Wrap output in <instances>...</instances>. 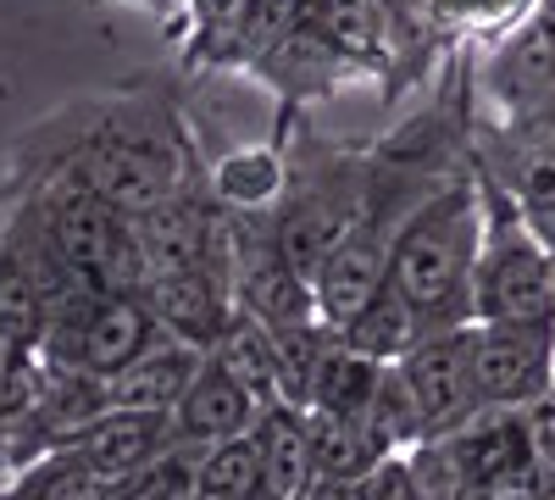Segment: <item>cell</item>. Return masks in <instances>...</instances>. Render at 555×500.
Segmentation results:
<instances>
[{
    "label": "cell",
    "mask_w": 555,
    "mask_h": 500,
    "mask_svg": "<svg viewBox=\"0 0 555 500\" xmlns=\"http://www.w3.org/2000/svg\"><path fill=\"white\" fill-rule=\"evenodd\" d=\"M217 368L234 373L261 406L267 400H289V379H284V361H278V339L267 323H256L250 311H234V323L222 329V339L206 350Z\"/></svg>",
    "instance_id": "9a60e30c"
},
{
    "label": "cell",
    "mask_w": 555,
    "mask_h": 500,
    "mask_svg": "<svg viewBox=\"0 0 555 500\" xmlns=\"http://www.w3.org/2000/svg\"><path fill=\"white\" fill-rule=\"evenodd\" d=\"M400 373L428 418V434H455L461 423H473L483 412L478 395V368H473V323L461 329H428L405 356Z\"/></svg>",
    "instance_id": "52a82bcc"
},
{
    "label": "cell",
    "mask_w": 555,
    "mask_h": 500,
    "mask_svg": "<svg viewBox=\"0 0 555 500\" xmlns=\"http://www.w3.org/2000/svg\"><path fill=\"white\" fill-rule=\"evenodd\" d=\"M522 428H528L533 467H539V473H544V484L555 489V389H544L533 406H522Z\"/></svg>",
    "instance_id": "cb8c5ba5"
},
{
    "label": "cell",
    "mask_w": 555,
    "mask_h": 500,
    "mask_svg": "<svg viewBox=\"0 0 555 500\" xmlns=\"http://www.w3.org/2000/svg\"><path fill=\"white\" fill-rule=\"evenodd\" d=\"M300 500H373V478H339V473H317Z\"/></svg>",
    "instance_id": "d4e9b609"
},
{
    "label": "cell",
    "mask_w": 555,
    "mask_h": 500,
    "mask_svg": "<svg viewBox=\"0 0 555 500\" xmlns=\"http://www.w3.org/2000/svg\"><path fill=\"white\" fill-rule=\"evenodd\" d=\"M256 17V0H183V44L178 56L190 73L201 67H240L245 62V34Z\"/></svg>",
    "instance_id": "5bb4252c"
},
{
    "label": "cell",
    "mask_w": 555,
    "mask_h": 500,
    "mask_svg": "<svg viewBox=\"0 0 555 500\" xmlns=\"http://www.w3.org/2000/svg\"><path fill=\"white\" fill-rule=\"evenodd\" d=\"M306 434H311V462L317 473H339V478H373L384 467V457L373 450L366 428L345 412L328 406H306Z\"/></svg>",
    "instance_id": "7402d4cb"
},
{
    "label": "cell",
    "mask_w": 555,
    "mask_h": 500,
    "mask_svg": "<svg viewBox=\"0 0 555 500\" xmlns=\"http://www.w3.org/2000/svg\"><path fill=\"white\" fill-rule=\"evenodd\" d=\"M478 395L494 412H522L555 389V323H473Z\"/></svg>",
    "instance_id": "8992f818"
},
{
    "label": "cell",
    "mask_w": 555,
    "mask_h": 500,
    "mask_svg": "<svg viewBox=\"0 0 555 500\" xmlns=\"http://www.w3.org/2000/svg\"><path fill=\"white\" fill-rule=\"evenodd\" d=\"M366 428V439H373V450L389 462V457H405L411 445H423L428 439V418H423V406H416L405 373H400V361H389L373 400H366V412L356 418Z\"/></svg>",
    "instance_id": "ffe728a7"
},
{
    "label": "cell",
    "mask_w": 555,
    "mask_h": 500,
    "mask_svg": "<svg viewBox=\"0 0 555 500\" xmlns=\"http://www.w3.org/2000/svg\"><path fill=\"white\" fill-rule=\"evenodd\" d=\"M195 167L201 156L183 133L178 106L151 89H122V95L73 101L44 117L17 145L12 178H73L128 217H145Z\"/></svg>",
    "instance_id": "6da1fadb"
},
{
    "label": "cell",
    "mask_w": 555,
    "mask_h": 500,
    "mask_svg": "<svg viewBox=\"0 0 555 500\" xmlns=\"http://www.w3.org/2000/svg\"><path fill=\"white\" fill-rule=\"evenodd\" d=\"M228 284H234L240 311H250L267 329L306 323L317 311V284L278 245L267 211H234V251H228Z\"/></svg>",
    "instance_id": "5b68a950"
},
{
    "label": "cell",
    "mask_w": 555,
    "mask_h": 500,
    "mask_svg": "<svg viewBox=\"0 0 555 500\" xmlns=\"http://www.w3.org/2000/svg\"><path fill=\"white\" fill-rule=\"evenodd\" d=\"M306 23L328 51L356 73L384 78L395 62V17L389 0H306Z\"/></svg>",
    "instance_id": "30bf717a"
},
{
    "label": "cell",
    "mask_w": 555,
    "mask_h": 500,
    "mask_svg": "<svg viewBox=\"0 0 555 500\" xmlns=\"http://www.w3.org/2000/svg\"><path fill=\"white\" fill-rule=\"evenodd\" d=\"M0 500H112V484L89 473L73 450H51L34 467L0 478Z\"/></svg>",
    "instance_id": "603a6c76"
},
{
    "label": "cell",
    "mask_w": 555,
    "mask_h": 500,
    "mask_svg": "<svg viewBox=\"0 0 555 500\" xmlns=\"http://www.w3.org/2000/svg\"><path fill=\"white\" fill-rule=\"evenodd\" d=\"M44 317H51V300H44L34 267L23 261V251L12 245V234L0 229V345L39 350Z\"/></svg>",
    "instance_id": "d6986e66"
},
{
    "label": "cell",
    "mask_w": 555,
    "mask_h": 500,
    "mask_svg": "<svg viewBox=\"0 0 555 500\" xmlns=\"http://www.w3.org/2000/svg\"><path fill=\"white\" fill-rule=\"evenodd\" d=\"M389 361H373L361 356L356 345H345V334L322 350L317 373L306 379V406H328V412H345V418H361L366 400H373L378 379H384Z\"/></svg>",
    "instance_id": "ac0fdd59"
},
{
    "label": "cell",
    "mask_w": 555,
    "mask_h": 500,
    "mask_svg": "<svg viewBox=\"0 0 555 500\" xmlns=\"http://www.w3.org/2000/svg\"><path fill=\"white\" fill-rule=\"evenodd\" d=\"M162 339L156 317L139 290H83L78 300L56 306L39 334V361L73 373L117 379L133 356H145Z\"/></svg>",
    "instance_id": "277c9868"
},
{
    "label": "cell",
    "mask_w": 555,
    "mask_h": 500,
    "mask_svg": "<svg viewBox=\"0 0 555 500\" xmlns=\"http://www.w3.org/2000/svg\"><path fill=\"white\" fill-rule=\"evenodd\" d=\"M250 439H256V450H261L272 500H300L306 484L317 478L311 434H306V406H300V400H267L261 412H256Z\"/></svg>",
    "instance_id": "4fadbf2b"
},
{
    "label": "cell",
    "mask_w": 555,
    "mask_h": 500,
    "mask_svg": "<svg viewBox=\"0 0 555 500\" xmlns=\"http://www.w3.org/2000/svg\"><path fill=\"white\" fill-rule=\"evenodd\" d=\"M256 412H261V400L228 373L217 368V361L206 356V368L195 373L190 395L178 400V412H172V434L178 445H222V439H240L256 428Z\"/></svg>",
    "instance_id": "8fae6325"
},
{
    "label": "cell",
    "mask_w": 555,
    "mask_h": 500,
    "mask_svg": "<svg viewBox=\"0 0 555 500\" xmlns=\"http://www.w3.org/2000/svg\"><path fill=\"white\" fill-rule=\"evenodd\" d=\"M339 334H345V345H356L361 356H373V361H400L428 329H423V317H416V306L384 279V290L361 311H350L339 323Z\"/></svg>",
    "instance_id": "e0dca14e"
},
{
    "label": "cell",
    "mask_w": 555,
    "mask_h": 500,
    "mask_svg": "<svg viewBox=\"0 0 555 500\" xmlns=\"http://www.w3.org/2000/svg\"><path fill=\"white\" fill-rule=\"evenodd\" d=\"M95 7H139V12H151L172 28V17L183 23V0H95Z\"/></svg>",
    "instance_id": "484cf974"
},
{
    "label": "cell",
    "mask_w": 555,
    "mask_h": 500,
    "mask_svg": "<svg viewBox=\"0 0 555 500\" xmlns=\"http://www.w3.org/2000/svg\"><path fill=\"white\" fill-rule=\"evenodd\" d=\"M478 256H483V184L478 167H455L400 222L389 284L416 306L423 329L478 323L473 317Z\"/></svg>",
    "instance_id": "7a4b0ae2"
},
{
    "label": "cell",
    "mask_w": 555,
    "mask_h": 500,
    "mask_svg": "<svg viewBox=\"0 0 555 500\" xmlns=\"http://www.w3.org/2000/svg\"><path fill=\"white\" fill-rule=\"evenodd\" d=\"M178 445V434H172V412H139V406H112V412H101L95 423H89L67 450L73 457L95 473V478H106V484H117V478H128V473H139V467H151L156 457H167V450Z\"/></svg>",
    "instance_id": "9c48e42d"
},
{
    "label": "cell",
    "mask_w": 555,
    "mask_h": 500,
    "mask_svg": "<svg viewBox=\"0 0 555 500\" xmlns=\"http://www.w3.org/2000/svg\"><path fill=\"white\" fill-rule=\"evenodd\" d=\"M139 295H145L156 329L167 339H183V345H201L211 350L222 339V329L234 323V284H228L222 267H172V272H151L145 284H139Z\"/></svg>",
    "instance_id": "ba28073f"
},
{
    "label": "cell",
    "mask_w": 555,
    "mask_h": 500,
    "mask_svg": "<svg viewBox=\"0 0 555 500\" xmlns=\"http://www.w3.org/2000/svg\"><path fill=\"white\" fill-rule=\"evenodd\" d=\"M206 368L201 345L183 339H156L145 356H133L128 368L112 379V406H139V412H178V400L190 395L195 373Z\"/></svg>",
    "instance_id": "7c38bea8"
},
{
    "label": "cell",
    "mask_w": 555,
    "mask_h": 500,
    "mask_svg": "<svg viewBox=\"0 0 555 500\" xmlns=\"http://www.w3.org/2000/svg\"><path fill=\"white\" fill-rule=\"evenodd\" d=\"M190 500H272V484H267V467H261L256 439L240 434V439L206 445L201 462H195Z\"/></svg>",
    "instance_id": "44dd1931"
},
{
    "label": "cell",
    "mask_w": 555,
    "mask_h": 500,
    "mask_svg": "<svg viewBox=\"0 0 555 500\" xmlns=\"http://www.w3.org/2000/svg\"><path fill=\"white\" fill-rule=\"evenodd\" d=\"M39 350H12L0 345V478L23 473L28 457V418L39 395Z\"/></svg>",
    "instance_id": "2e32d148"
},
{
    "label": "cell",
    "mask_w": 555,
    "mask_h": 500,
    "mask_svg": "<svg viewBox=\"0 0 555 500\" xmlns=\"http://www.w3.org/2000/svg\"><path fill=\"white\" fill-rule=\"evenodd\" d=\"M483 184V256L473 279L478 323H555V256L528 222L522 201L478 167Z\"/></svg>",
    "instance_id": "3957f363"
}]
</instances>
